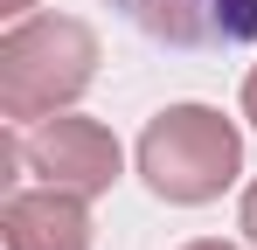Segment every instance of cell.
<instances>
[{
	"label": "cell",
	"mask_w": 257,
	"mask_h": 250,
	"mask_svg": "<svg viewBox=\"0 0 257 250\" xmlns=\"http://www.w3.org/2000/svg\"><path fill=\"white\" fill-rule=\"evenodd\" d=\"M97 77V35L77 14H28L0 35V118L35 125L70 111Z\"/></svg>",
	"instance_id": "1"
},
{
	"label": "cell",
	"mask_w": 257,
	"mask_h": 250,
	"mask_svg": "<svg viewBox=\"0 0 257 250\" xmlns=\"http://www.w3.org/2000/svg\"><path fill=\"white\" fill-rule=\"evenodd\" d=\"M139 174L174 208L215 202L243 174V132L222 118L215 104H167L160 118L139 132Z\"/></svg>",
	"instance_id": "2"
},
{
	"label": "cell",
	"mask_w": 257,
	"mask_h": 250,
	"mask_svg": "<svg viewBox=\"0 0 257 250\" xmlns=\"http://www.w3.org/2000/svg\"><path fill=\"white\" fill-rule=\"evenodd\" d=\"M21 167L49 181V188H70V195H104L118 174H125V153H118V139L104 132L97 118H70V111H56V118H35L21 139Z\"/></svg>",
	"instance_id": "3"
},
{
	"label": "cell",
	"mask_w": 257,
	"mask_h": 250,
	"mask_svg": "<svg viewBox=\"0 0 257 250\" xmlns=\"http://www.w3.org/2000/svg\"><path fill=\"white\" fill-rule=\"evenodd\" d=\"M132 28L174 49H243L257 42V0H111Z\"/></svg>",
	"instance_id": "4"
},
{
	"label": "cell",
	"mask_w": 257,
	"mask_h": 250,
	"mask_svg": "<svg viewBox=\"0 0 257 250\" xmlns=\"http://www.w3.org/2000/svg\"><path fill=\"white\" fill-rule=\"evenodd\" d=\"M0 243L7 250H90V195L70 188H14L0 215Z\"/></svg>",
	"instance_id": "5"
},
{
	"label": "cell",
	"mask_w": 257,
	"mask_h": 250,
	"mask_svg": "<svg viewBox=\"0 0 257 250\" xmlns=\"http://www.w3.org/2000/svg\"><path fill=\"white\" fill-rule=\"evenodd\" d=\"M236 222H243V236H250V243H257V181H250V188H243V208H236Z\"/></svg>",
	"instance_id": "6"
},
{
	"label": "cell",
	"mask_w": 257,
	"mask_h": 250,
	"mask_svg": "<svg viewBox=\"0 0 257 250\" xmlns=\"http://www.w3.org/2000/svg\"><path fill=\"white\" fill-rule=\"evenodd\" d=\"M243 118L257 125V70H250V77H243Z\"/></svg>",
	"instance_id": "7"
},
{
	"label": "cell",
	"mask_w": 257,
	"mask_h": 250,
	"mask_svg": "<svg viewBox=\"0 0 257 250\" xmlns=\"http://www.w3.org/2000/svg\"><path fill=\"white\" fill-rule=\"evenodd\" d=\"M28 7H35V0H0V14H28Z\"/></svg>",
	"instance_id": "8"
},
{
	"label": "cell",
	"mask_w": 257,
	"mask_h": 250,
	"mask_svg": "<svg viewBox=\"0 0 257 250\" xmlns=\"http://www.w3.org/2000/svg\"><path fill=\"white\" fill-rule=\"evenodd\" d=\"M188 250H236V243H215V236H202V243H188Z\"/></svg>",
	"instance_id": "9"
}]
</instances>
